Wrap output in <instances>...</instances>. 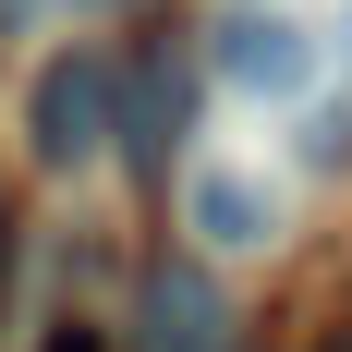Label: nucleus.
Here are the masks:
<instances>
[{"instance_id": "1", "label": "nucleus", "mask_w": 352, "mask_h": 352, "mask_svg": "<svg viewBox=\"0 0 352 352\" xmlns=\"http://www.w3.org/2000/svg\"><path fill=\"white\" fill-rule=\"evenodd\" d=\"M25 134L49 170H85L109 134H122V61L109 49H61V61L25 85Z\"/></svg>"}, {"instance_id": "2", "label": "nucleus", "mask_w": 352, "mask_h": 352, "mask_svg": "<svg viewBox=\"0 0 352 352\" xmlns=\"http://www.w3.org/2000/svg\"><path fill=\"white\" fill-rule=\"evenodd\" d=\"M231 316H219V280L207 267H158L134 292V352H219Z\"/></svg>"}, {"instance_id": "3", "label": "nucleus", "mask_w": 352, "mask_h": 352, "mask_svg": "<svg viewBox=\"0 0 352 352\" xmlns=\"http://www.w3.org/2000/svg\"><path fill=\"white\" fill-rule=\"evenodd\" d=\"M170 146H182V61H170V49H146V61H122V158L158 170Z\"/></svg>"}, {"instance_id": "4", "label": "nucleus", "mask_w": 352, "mask_h": 352, "mask_svg": "<svg viewBox=\"0 0 352 352\" xmlns=\"http://www.w3.org/2000/svg\"><path fill=\"white\" fill-rule=\"evenodd\" d=\"M219 73H231V85H255V98H280V85H304V73H316V36L280 25V12H255V25L219 36Z\"/></svg>"}, {"instance_id": "5", "label": "nucleus", "mask_w": 352, "mask_h": 352, "mask_svg": "<svg viewBox=\"0 0 352 352\" xmlns=\"http://www.w3.org/2000/svg\"><path fill=\"white\" fill-rule=\"evenodd\" d=\"M195 231H207V243H267V231H280V195L243 182V170H195Z\"/></svg>"}, {"instance_id": "6", "label": "nucleus", "mask_w": 352, "mask_h": 352, "mask_svg": "<svg viewBox=\"0 0 352 352\" xmlns=\"http://www.w3.org/2000/svg\"><path fill=\"white\" fill-rule=\"evenodd\" d=\"M0 267H12V207H0Z\"/></svg>"}, {"instance_id": "7", "label": "nucleus", "mask_w": 352, "mask_h": 352, "mask_svg": "<svg viewBox=\"0 0 352 352\" xmlns=\"http://www.w3.org/2000/svg\"><path fill=\"white\" fill-rule=\"evenodd\" d=\"M316 352H352V328H328V340H316Z\"/></svg>"}, {"instance_id": "8", "label": "nucleus", "mask_w": 352, "mask_h": 352, "mask_svg": "<svg viewBox=\"0 0 352 352\" xmlns=\"http://www.w3.org/2000/svg\"><path fill=\"white\" fill-rule=\"evenodd\" d=\"M49 352H98V340H49Z\"/></svg>"}]
</instances>
